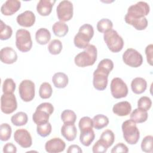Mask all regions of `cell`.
Listing matches in <instances>:
<instances>
[{
  "label": "cell",
  "mask_w": 153,
  "mask_h": 153,
  "mask_svg": "<svg viewBox=\"0 0 153 153\" xmlns=\"http://www.w3.org/2000/svg\"><path fill=\"white\" fill-rule=\"evenodd\" d=\"M97 29L100 33H105L112 29L113 23L108 19H100L97 23Z\"/></svg>",
  "instance_id": "33"
},
{
  "label": "cell",
  "mask_w": 153,
  "mask_h": 153,
  "mask_svg": "<svg viewBox=\"0 0 153 153\" xmlns=\"http://www.w3.org/2000/svg\"><path fill=\"white\" fill-rule=\"evenodd\" d=\"M61 120L64 124H74L76 120V115L72 110H64L61 114Z\"/></svg>",
  "instance_id": "32"
},
{
  "label": "cell",
  "mask_w": 153,
  "mask_h": 153,
  "mask_svg": "<svg viewBox=\"0 0 153 153\" xmlns=\"http://www.w3.org/2000/svg\"><path fill=\"white\" fill-rule=\"evenodd\" d=\"M97 51L95 45L89 44L85 50L78 53L74 59L75 65L78 67L84 68L92 66L97 60Z\"/></svg>",
  "instance_id": "2"
},
{
  "label": "cell",
  "mask_w": 153,
  "mask_h": 153,
  "mask_svg": "<svg viewBox=\"0 0 153 153\" xmlns=\"http://www.w3.org/2000/svg\"><path fill=\"white\" fill-rule=\"evenodd\" d=\"M14 140L22 148H27L32 146V139L30 133L25 128L17 129L14 134Z\"/></svg>",
  "instance_id": "12"
},
{
  "label": "cell",
  "mask_w": 153,
  "mask_h": 153,
  "mask_svg": "<svg viewBox=\"0 0 153 153\" xmlns=\"http://www.w3.org/2000/svg\"><path fill=\"white\" fill-rule=\"evenodd\" d=\"M123 60L125 64L130 67L137 68L142 65L143 57L136 50L128 48L123 54Z\"/></svg>",
  "instance_id": "10"
},
{
  "label": "cell",
  "mask_w": 153,
  "mask_h": 153,
  "mask_svg": "<svg viewBox=\"0 0 153 153\" xmlns=\"http://www.w3.org/2000/svg\"><path fill=\"white\" fill-rule=\"evenodd\" d=\"M148 117L147 111H142L139 108L134 109L131 113L130 118L135 123H142L145 122Z\"/></svg>",
  "instance_id": "27"
},
{
  "label": "cell",
  "mask_w": 153,
  "mask_h": 153,
  "mask_svg": "<svg viewBox=\"0 0 153 153\" xmlns=\"http://www.w3.org/2000/svg\"><path fill=\"white\" fill-rule=\"evenodd\" d=\"M149 11L150 7L147 2H137L128 7L124 17L125 22L136 30H144L148 26V20L145 16L149 14Z\"/></svg>",
  "instance_id": "1"
},
{
  "label": "cell",
  "mask_w": 153,
  "mask_h": 153,
  "mask_svg": "<svg viewBox=\"0 0 153 153\" xmlns=\"http://www.w3.org/2000/svg\"><path fill=\"white\" fill-rule=\"evenodd\" d=\"M19 93L23 101L28 102L32 100L35 94L34 82L29 79L23 80L19 84Z\"/></svg>",
  "instance_id": "7"
},
{
  "label": "cell",
  "mask_w": 153,
  "mask_h": 153,
  "mask_svg": "<svg viewBox=\"0 0 153 153\" xmlns=\"http://www.w3.org/2000/svg\"><path fill=\"white\" fill-rule=\"evenodd\" d=\"M94 35L93 27L90 24H84L82 25L78 33L75 35L74 39V43L78 48L85 49Z\"/></svg>",
  "instance_id": "3"
},
{
  "label": "cell",
  "mask_w": 153,
  "mask_h": 153,
  "mask_svg": "<svg viewBox=\"0 0 153 153\" xmlns=\"http://www.w3.org/2000/svg\"><path fill=\"white\" fill-rule=\"evenodd\" d=\"M62 135L68 141H73L77 135V130L74 124H64L61 127Z\"/></svg>",
  "instance_id": "20"
},
{
  "label": "cell",
  "mask_w": 153,
  "mask_h": 153,
  "mask_svg": "<svg viewBox=\"0 0 153 153\" xmlns=\"http://www.w3.org/2000/svg\"><path fill=\"white\" fill-rule=\"evenodd\" d=\"M63 48L62 42L57 39L52 40L48 45V50L49 53L53 55L60 54Z\"/></svg>",
  "instance_id": "34"
},
{
  "label": "cell",
  "mask_w": 153,
  "mask_h": 153,
  "mask_svg": "<svg viewBox=\"0 0 153 153\" xmlns=\"http://www.w3.org/2000/svg\"><path fill=\"white\" fill-rule=\"evenodd\" d=\"M111 93L115 99L126 97L128 94V87L124 81L120 78L116 77L111 82Z\"/></svg>",
  "instance_id": "9"
},
{
  "label": "cell",
  "mask_w": 153,
  "mask_h": 153,
  "mask_svg": "<svg viewBox=\"0 0 153 153\" xmlns=\"http://www.w3.org/2000/svg\"><path fill=\"white\" fill-rule=\"evenodd\" d=\"M109 74L106 72L96 69L93 72V84L94 88L97 90H104L108 85Z\"/></svg>",
  "instance_id": "13"
},
{
  "label": "cell",
  "mask_w": 153,
  "mask_h": 153,
  "mask_svg": "<svg viewBox=\"0 0 153 153\" xmlns=\"http://www.w3.org/2000/svg\"><path fill=\"white\" fill-rule=\"evenodd\" d=\"M82 152L81 148L77 145H72L68 147V153H81Z\"/></svg>",
  "instance_id": "47"
},
{
  "label": "cell",
  "mask_w": 153,
  "mask_h": 153,
  "mask_svg": "<svg viewBox=\"0 0 153 153\" xmlns=\"http://www.w3.org/2000/svg\"><path fill=\"white\" fill-rule=\"evenodd\" d=\"M28 121L27 114L24 112H19L11 118V123L16 126H22L26 124Z\"/></svg>",
  "instance_id": "30"
},
{
  "label": "cell",
  "mask_w": 153,
  "mask_h": 153,
  "mask_svg": "<svg viewBox=\"0 0 153 153\" xmlns=\"http://www.w3.org/2000/svg\"><path fill=\"white\" fill-rule=\"evenodd\" d=\"M112 153H116V152H128V149L127 146L123 143H118L116 145H115L113 148L112 149L111 151Z\"/></svg>",
  "instance_id": "44"
},
{
  "label": "cell",
  "mask_w": 153,
  "mask_h": 153,
  "mask_svg": "<svg viewBox=\"0 0 153 153\" xmlns=\"http://www.w3.org/2000/svg\"><path fill=\"white\" fill-rule=\"evenodd\" d=\"M52 82L56 88H63L68 84V76L63 72H57L53 76Z\"/></svg>",
  "instance_id": "23"
},
{
  "label": "cell",
  "mask_w": 153,
  "mask_h": 153,
  "mask_svg": "<svg viewBox=\"0 0 153 153\" xmlns=\"http://www.w3.org/2000/svg\"><path fill=\"white\" fill-rule=\"evenodd\" d=\"M56 1L51 0H40L36 5V11L38 13L42 16H48L52 11Z\"/></svg>",
  "instance_id": "18"
},
{
  "label": "cell",
  "mask_w": 153,
  "mask_h": 153,
  "mask_svg": "<svg viewBox=\"0 0 153 153\" xmlns=\"http://www.w3.org/2000/svg\"><path fill=\"white\" fill-rule=\"evenodd\" d=\"M153 137L151 135L146 136L141 142V149L145 152H152L153 150Z\"/></svg>",
  "instance_id": "37"
},
{
  "label": "cell",
  "mask_w": 153,
  "mask_h": 153,
  "mask_svg": "<svg viewBox=\"0 0 153 153\" xmlns=\"http://www.w3.org/2000/svg\"><path fill=\"white\" fill-rule=\"evenodd\" d=\"M52 127L51 124L48 122L45 124L37 125L36 131L37 133L41 137H45L48 136L51 132Z\"/></svg>",
  "instance_id": "39"
},
{
  "label": "cell",
  "mask_w": 153,
  "mask_h": 153,
  "mask_svg": "<svg viewBox=\"0 0 153 153\" xmlns=\"http://www.w3.org/2000/svg\"><path fill=\"white\" fill-rule=\"evenodd\" d=\"M16 45L17 49L23 53L30 50L32 41L30 32L25 29H20L16 33Z\"/></svg>",
  "instance_id": "6"
},
{
  "label": "cell",
  "mask_w": 153,
  "mask_h": 153,
  "mask_svg": "<svg viewBox=\"0 0 153 153\" xmlns=\"http://www.w3.org/2000/svg\"><path fill=\"white\" fill-rule=\"evenodd\" d=\"M123 137L128 144L134 145L137 143L140 137V132L136 123L131 120L124 121L121 126Z\"/></svg>",
  "instance_id": "4"
},
{
  "label": "cell",
  "mask_w": 153,
  "mask_h": 153,
  "mask_svg": "<svg viewBox=\"0 0 153 153\" xmlns=\"http://www.w3.org/2000/svg\"><path fill=\"white\" fill-rule=\"evenodd\" d=\"M151 99L147 96H142L137 101V108L144 111H148L151 108Z\"/></svg>",
  "instance_id": "41"
},
{
  "label": "cell",
  "mask_w": 153,
  "mask_h": 153,
  "mask_svg": "<svg viewBox=\"0 0 153 153\" xmlns=\"http://www.w3.org/2000/svg\"><path fill=\"white\" fill-rule=\"evenodd\" d=\"M147 82L146 80L141 77L134 78L131 82V88L133 92L137 94L143 93L146 89Z\"/></svg>",
  "instance_id": "21"
},
{
  "label": "cell",
  "mask_w": 153,
  "mask_h": 153,
  "mask_svg": "<svg viewBox=\"0 0 153 153\" xmlns=\"http://www.w3.org/2000/svg\"><path fill=\"white\" fill-rule=\"evenodd\" d=\"M145 54L146 56V60L148 63L152 66V57H153V45L152 44L148 45L145 48Z\"/></svg>",
  "instance_id": "45"
},
{
  "label": "cell",
  "mask_w": 153,
  "mask_h": 153,
  "mask_svg": "<svg viewBox=\"0 0 153 153\" xmlns=\"http://www.w3.org/2000/svg\"><path fill=\"white\" fill-rule=\"evenodd\" d=\"M51 39L50 32L46 28L39 29L35 33V39L40 45L47 44Z\"/></svg>",
  "instance_id": "25"
},
{
  "label": "cell",
  "mask_w": 153,
  "mask_h": 153,
  "mask_svg": "<svg viewBox=\"0 0 153 153\" xmlns=\"http://www.w3.org/2000/svg\"><path fill=\"white\" fill-rule=\"evenodd\" d=\"M17 108L16 97L14 93H4L1 97V109L5 114H10Z\"/></svg>",
  "instance_id": "11"
},
{
  "label": "cell",
  "mask_w": 153,
  "mask_h": 153,
  "mask_svg": "<svg viewBox=\"0 0 153 153\" xmlns=\"http://www.w3.org/2000/svg\"><path fill=\"white\" fill-rule=\"evenodd\" d=\"M35 14L30 10H26L17 16L16 20L17 23L23 27H29L32 26L35 22Z\"/></svg>",
  "instance_id": "15"
},
{
  "label": "cell",
  "mask_w": 153,
  "mask_h": 153,
  "mask_svg": "<svg viewBox=\"0 0 153 153\" xmlns=\"http://www.w3.org/2000/svg\"><path fill=\"white\" fill-rule=\"evenodd\" d=\"M53 93V89L50 83L44 82L41 84L39 89V95L41 98L46 99L50 98Z\"/></svg>",
  "instance_id": "31"
},
{
  "label": "cell",
  "mask_w": 153,
  "mask_h": 153,
  "mask_svg": "<svg viewBox=\"0 0 153 153\" xmlns=\"http://www.w3.org/2000/svg\"><path fill=\"white\" fill-rule=\"evenodd\" d=\"M16 87L14 80L12 78H7L2 84V91L4 93H14Z\"/></svg>",
  "instance_id": "40"
},
{
  "label": "cell",
  "mask_w": 153,
  "mask_h": 153,
  "mask_svg": "<svg viewBox=\"0 0 153 153\" xmlns=\"http://www.w3.org/2000/svg\"><path fill=\"white\" fill-rule=\"evenodd\" d=\"M50 116V115L47 111L36 108L32 115V120L36 125L42 124L48 122Z\"/></svg>",
  "instance_id": "24"
},
{
  "label": "cell",
  "mask_w": 153,
  "mask_h": 153,
  "mask_svg": "<svg viewBox=\"0 0 153 153\" xmlns=\"http://www.w3.org/2000/svg\"><path fill=\"white\" fill-rule=\"evenodd\" d=\"M57 16L61 22L69 21L73 17L74 7L72 3L67 0L59 2L56 8Z\"/></svg>",
  "instance_id": "8"
},
{
  "label": "cell",
  "mask_w": 153,
  "mask_h": 153,
  "mask_svg": "<svg viewBox=\"0 0 153 153\" xmlns=\"http://www.w3.org/2000/svg\"><path fill=\"white\" fill-rule=\"evenodd\" d=\"M21 7V2L17 0H7L1 7V12L4 16H11Z\"/></svg>",
  "instance_id": "16"
},
{
  "label": "cell",
  "mask_w": 153,
  "mask_h": 153,
  "mask_svg": "<svg viewBox=\"0 0 153 153\" xmlns=\"http://www.w3.org/2000/svg\"><path fill=\"white\" fill-rule=\"evenodd\" d=\"M108 148L99 139L93 146L92 150L94 153H104L106 152Z\"/></svg>",
  "instance_id": "43"
},
{
  "label": "cell",
  "mask_w": 153,
  "mask_h": 153,
  "mask_svg": "<svg viewBox=\"0 0 153 153\" xmlns=\"http://www.w3.org/2000/svg\"><path fill=\"white\" fill-rule=\"evenodd\" d=\"M131 104L127 101H123L115 103L113 108V112L120 117L127 116L131 112Z\"/></svg>",
  "instance_id": "19"
},
{
  "label": "cell",
  "mask_w": 153,
  "mask_h": 153,
  "mask_svg": "<svg viewBox=\"0 0 153 153\" xmlns=\"http://www.w3.org/2000/svg\"><path fill=\"white\" fill-rule=\"evenodd\" d=\"M65 142L59 137H54L48 140L45 144V149L49 153H58L65 150Z\"/></svg>",
  "instance_id": "14"
},
{
  "label": "cell",
  "mask_w": 153,
  "mask_h": 153,
  "mask_svg": "<svg viewBox=\"0 0 153 153\" xmlns=\"http://www.w3.org/2000/svg\"><path fill=\"white\" fill-rule=\"evenodd\" d=\"M93 127L96 130H100L108 126L109 124L108 118L103 114H97L92 119Z\"/></svg>",
  "instance_id": "28"
},
{
  "label": "cell",
  "mask_w": 153,
  "mask_h": 153,
  "mask_svg": "<svg viewBox=\"0 0 153 153\" xmlns=\"http://www.w3.org/2000/svg\"><path fill=\"white\" fill-rule=\"evenodd\" d=\"M78 126L80 130L93 128V120L89 117H84L80 119L78 123Z\"/></svg>",
  "instance_id": "42"
},
{
  "label": "cell",
  "mask_w": 153,
  "mask_h": 153,
  "mask_svg": "<svg viewBox=\"0 0 153 153\" xmlns=\"http://www.w3.org/2000/svg\"><path fill=\"white\" fill-rule=\"evenodd\" d=\"M0 59L2 63L13 64L17 60V54L16 51L10 47L2 48L0 51Z\"/></svg>",
  "instance_id": "17"
},
{
  "label": "cell",
  "mask_w": 153,
  "mask_h": 153,
  "mask_svg": "<svg viewBox=\"0 0 153 153\" xmlns=\"http://www.w3.org/2000/svg\"><path fill=\"white\" fill-rule=\"evenodd\" d=\"M95 138V134L92 128L80 130L79 141L85 146L91 145Z\"/></svg>",
  "instance_id": "22"
},
{
  "label": "cell",
  "mask_w": 153,
  "mask_h": 153,
  "mask_svg": "<svg viewBox=\"0 0 153 153\" xmlns=\"http://www.w3.org/2000/svg\"><path fill=\"white\" fill-rule=\"evenodd\" d=\"M53 33L58 37L65 36L69 31L68 26L64 22L59 21L53 24L52 26Z\"/></svg>",
  "instance_id": "26"
},
{
  "label": "cell",
  "mask_w": 153,
  "mask_h": 153,
  "mask_svg": "<svg viewBox=\"0 0 153 153\" xmlns=\"http://www.w3.org/2000/svg\"><path fill=\"white\" fill-rule=\"evenodd\" d=\"M103 39L109 50L113 53L121 51L124 47L123 39L114 29L104 33Z\"/></svg>",
  "instance_id": "5"
},
{
  "label": "cell",
  "mask_w": 153,
  "mask_h": 153,
  "mask_svg": "<svg viewBox=\"0 0 153 153\" xmlns=\"http://www.w3.org/2000/svg\"><path fill=\"white\" fill-rule=\"evenodd\" d=\"M3 152L6 153H16L17 152V148L13 143H7L4 146Z\"/></svg>",
  "instance_id": "46"
},
{
  "label": "cell",
  "mask_w": 153,
  "mask_h": 153,
  "mask_svg": "<svg viewBox=\"0 0 153 153\" xmlns=\"http://www.w3.org/2000/svg\"><path fill=\"white\" fill-rule=\"evenodd\" d=\"M13 30L11 27L7 25L1 20L0 25V39L1 40H7L11 38Z\"/></svg>",
  "instance_id": "35"
},
{
  "label": "cell",
  "mask_w": 153,
  "mask_h": 153,
  "mask_svg": "<svg viewBox=\"0 0 153 153\" xmlns=\"http://www.w3.org/2000/svg\"><path fill=\"white\" fill-rule=\"evenodd\" d=\"M114 68V63L109 59H104L102 60L98 64L97 69L103 71L108 74L112 71Z\"/></svg>",
  "instance_id": "38"
},
{
  "label": "cell",
  "mask_w": 153,
  "mask_h": 153,
  "mask_svg": "<svg viewBox=\"0 0 153 153\" xmlns=\"http://www.w3.org/2000/svg\"><path fill=\"white\" fill-rule=\"evenodd\" d=\"M12 129L7 123H2L0 128V139L2 141H7L11 137Z\"/></svg>",
  "instance_id": "36"
},
{
  "label": "cell",
  "mask_w": 153,
  "mask_h": 153,
  "mask_svg": "<svg viewBox=\"0 0 153 153\" xmlns=\"http://www.w3.org/2000/svg\"><path fill=\"white\" fill-rule=\"evenodd\" d=\"M99 140L108 148L109 147L112 146L114 142V133L112 130L107 129L102 132Z\"/></svg>",
  "instance_id": "29"
}]
</instances>
